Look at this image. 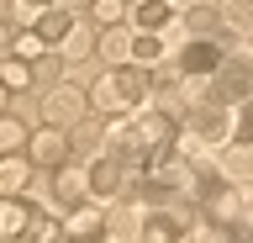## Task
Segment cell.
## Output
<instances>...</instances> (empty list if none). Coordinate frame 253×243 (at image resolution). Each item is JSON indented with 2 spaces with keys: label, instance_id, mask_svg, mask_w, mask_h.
Here are the masks:
<instances>
[{
  "label": "cell",
  "instance_id": "6",
  "mask_svg": "<svg viewBox=\"0 0 253 243\" xmlns=\"http://www.w3.org/2000/svg\"><path fill=\"white\" fill-rule=\"evenodd\" d=\"M69 153H74V138H69V132L63 127H37L27 138V159L37 164V169H58V164H69Z\"/></svg>",
  "mask_w": 253,
  "mask_h": 243
},
{
  "label": "cell",
  "instance_id": "13",
  "mask_svg": "<svg viewBox=\"0 0 253 243\" xmlns=\"http://www.w3.org/2000/svg\"><path fill=\"white\" fill-rule=\"evenodd\" d=\"M216 32L221 37H248L253 32V0H216Z\"/></svg>",
  "mask_w": 253,
  "mask_h": 243
},
{
  "label": "cell",
  "instance_id": "22",
  "mask_svg": "<svg viewBox=\"0 0 253 243\" xmlns=\"http://www.w3.org/2000/svg\"><path fill=\"white\" fill-rule=\"evenodd\" d=\"M137 206H122V211H106V238H137Z\"/></svg>",
  "mask_w": 253,
  "mask_h": 243
},
{
  "label": "cell",
  "instance_id": "5",
  "mask_svg": "<svg viewBox=\"0 0 253 243\" xmlns=\"http://www.w3.org/2000/svg\"><path fill=\"white\" fill-rule=\"evenodd\" d=\"M84 111H90V96L74 90V85H47V90H42V122H47V127L74 132L79 122H84Z\"/></svg>",
  "mask_w": 253,
  "mask_h": 243
},
{
  "label": "cell",
  "instance_id": "15",
  "mask_svg": "<svg viewBox=\"0 0 253 243\" xmlns=\"http://www.w3.org/2000/svg\"><path fill=\"white\" fill-rule=\"evenodd\" d=\"M74 11H69V5H47V11H42V16H37V21H32V32H37V37H42V43H47V48H58V43H63V37H69V32H74Z\"/></svg>",
  "mask_w": 253,
  "mask_h": 243
},
{
  "label": "cell",
  "instance_id": "32",
  "mask_svg": "<svg viewBox=\"0 0 253 243\" xmlns=\"http://www.w3.org/2000/svg\"><path fill=\"white\" fill-rule=\"evenodd\" d=\"M169 5H174V11H179V16H185V11H190V5H195V0H169Z\"/></svg>",
  "mask_w": 253,
  "mask_h": 243
},
{
  "label": "cell",
  "instance_id": "30",
  "mask_svg": "<svg viewBox=\"0 0 253 243\" xmlns=\"http://www.w3.org/2000/svg\"><path fill=\"white\" fill-rule=\"evenodd\" d=\"M16 48V32H11V21H0V53H11Z\"/></svg>",
  "mask_w": 253,
  "mask_h": 243
},
{
  "label": "cell",
  "instance_id": "18",
  "mask_svg": "<svg viewBox=\"0 0 253 243\" xmlns=\"http://www.w3.org/2000/svg\"><path fill=\"white\" fill-rule=\"evenodd\" d=\"M0 80L21 96V90H37V69H32L21 53H0Z\"/></svg>",
  "mask_w": 253,
  "mask_h": 243
},
{
  "label": "cell",
  "instance_id": "7",
  "mask_svg": "<svg viewBox=\"0 0 253 243\" xmlns=\"http://www.w3.org/2000/svg\"><path fill=\"white\" fill-rule=\"evenodd\" d=\"M221 53H227V48H221L216 37H190L185 48L174 53V64H179V74H185V80H206V74L221 64Z\"/></svg>",
  "mask_w": 253,
  "mask_h": 243
},
{
  "label": "cell",
  "instance_id": "11",
  "mask_svg": "<svg viewBox=\"0 0 253 243\" xmlns=\"http://www.w3.org/2000/svg\"><path fill=\"white\" fill-rule=\"evenodd\" d=\"M53 175V195H58L63 206H79L84 195H90V164L79 169V164H58V169H47Z\"/></svg>",
  "mask_w": 253,
  "mask_h": 243
},
{
  "label": "cell",
  "instance_id": "25",
  "mask_svg": "<svg viewBox=\"0 0 253 243\" xmlns=\"http://www.w3.org/2000/svg\"><path fill=\"white\" fill-rule=\"evenodd\" d=\"M206 27H216V5L195 0V5L185 11V32H190V37H206Z\"/></svg>",
  "mask_w": 253,
  "mask_h": 243
},
{
  "label": "cell",
  "instance_id": "8",
  "mask_svg": "<svg viewBox=\"0 0 253 243\" xmlns=\"http://www.w3.org/2000/svg\"><path fill=\"white\" fill-rule=\"evenodd\" d=\"M90 111L95 116H126V111H132V100H126V90H122V69L95 74V85H90Z\"/></svg>",
  "mask_w": 253,
  "mask_h": 243
},
{
  "label": "cell",
  "instance_id": "20",
  "mask_svg": "<svg viewBox=\"0 0 253 243\" xmlns=\"http://www.w3.org/2000/svg\"><path fill=\"white\" fill-rule=\"evenodd\" d=\"M27 122H16L11 111H0V153H27Z\"/></svg>",
  "mask_w": 253,
  "mask_h": 243
},
{
  "label": "cell",
  "instance_id": "4",
  "mask_svg": "<svg viewBox=\"0 0 253 243\" xmlns=\"http://www.w3.org/2000/svg\"><path fill=\"white\" fill-rule=\"evenodd\" d=\"M179 122H185V132H190V138H201V143H227L232 127H237V106H221V100H206L201 96Z\"/></svg>",
  "mask_w": 253,
  "mask_h": 243
},
{
  "label": "cell",
  "instance_id": "12",
  "mask_svg": "<svg viewBox=\"0 0 253 243\" xmlns=\"http://www.w3.org/2000/svg\"><path fill=\"white\" fill-rule=\"evenodd\" d=\"M32 175H37V164L27 153H0V195H27Z\"/></svg>",
  "mask_w": 253,
  "mask_h": 243
},
{
  "label": "cell",
  "instance_id": "9",
  "mask_svg": "<svg viewBox=\"0 0 253 243\" xmlns=\"http://www.w3.org/2000/svg\"><path fill=\"white\" fill-rule=\"evenodd\" d=\"M185 233H190V227H185V211L169 201V206L148 211V222H142V233H137V238H148V243H179Z\"/></svg>",
  "mask_w": 253,
  "mask_h": 243
},
{
  "label": "cell",
  "instance_id": "28",
  "mask_svg": "<svg viewBox=\"0 0 253 243\" xmlns=\"http://www.w3.org/2000/svg\"><path fill=\"white\" fill-rule=\"evenodd\" d=\"M32 69H37V85H53V80H58V69H63V58H53V53H42V58H37Z\"/></svg>",
  "mask_w": 253,
  "mask_h": 243
},
{
  "label": "cell",
  "instance_id": "31",
  "mask_svg": "<svg viewBox=\"0 0 253 243\" xmlns=\"http://www.w3.org/2000/svg\"><path fill=\"white\" fill-rule=\"evenodd\" d=\"M11 96H16V90H11V85H5V80H0V111L11 106Z\"/></svg>",
  "mask_w": 253,
  "mask_h": 243
},
{
  "label": "cell",
  "instance_id": "17",
  "mask_svg": "<svg viewBox=\"0 0 253 243\" xmlns=\"http://www.w3.org/2000/svg\"><path fill=\"white\" fill-rule=\"evenodd\" d=\"M100 58H106L111 69H122V64H132V37H126V27H100Z\"/></svg>",
  "mask_w": 253,
  "mask_h": 243
},
{
  "label": "cell",
  "instance_id": "21",
  "mask_svg": "<svg viewBox=\"0 0 253 243\" xmlns=\"http://www.w3.org/2000/svg\"><path fill=\"white\" fill-rule=\"evenodd\" d=\"M58 48H63V58H90V53H95V48H100V37H95V32H90V27H79V21H74V32L63 37Z\"/></svg>",
  "mask_w": 253,
  "mask_h": 243
},
{
  "label": "cell",
  "instance_id": "33",
  "mask_svg": "<svg viewBox=\"0 0 253 243\" xmlns=\"http://www.w3.org/2000/svg\"><path fill=\"white\" fill-rule=\"evenodd\" d=\"M74 5H84V0H69V11H74Z\"/></svg>",
  "mask_w": 253,
  "mask_h": 243
},
{
  "label": "cell",
  "instance_id": "1",
  "mask_svg": "<svg viewBox=\"0 0 253 243\" xmlns=\"http://www.w3.org/2000/svg\"><path fill=\"white\" fill-rule=\"evenodd\" d=\"M206 100H221V106L253 100V53H221V64L206 74Z\"/></svg>",
  "mask_w": 253,
  "mask_h": 243
},
{
  "label": "cell",
  "instance_id": "29",
  "mask_svg": "<svg viewBox=\"0 0 253 243\" xmlns=\"http://www.w3.org/2000/svg\"><path fill=\"white\" fill-rule=\"evenodd\" d=\"M237 138H253V100L237 106Z\"/></svg>",
  "mask_w": 253,
  "mask_h": 243
},
{
  "label": "cell",
  "instance_id": "26",
  "mask_svg": "<svg viewBox=\"0 0 253 243\" xmlns=\"http://www.w3.org/2000/svg\"><path fill=\"white\" fill-rule=\"evenodd\" d=\"M27 238H32V243H53V238H63V222H58V217H47V211H42V217H32Z\"/></svg>",
  "mask_w": 253,
  "mask_h": 243
},
{
  "label": "cell",
  "instance_id": "14",
  "mask_svg": "<svg viewBox=\"0 0 253 243\" xmlns=\"http://www.w3.org/2000/svg\"><path fill=\"white\" fill-rule=\"evenodd\" d=\"M32 201L27 195H0V238H27V227H32Z\"/></svg>",
  "mask_w": 253,
  "mask_h": 243
},
{
  "label": "cell",
  "instance_id": "2",
  "mask_svg": "<svg viewBox=\"0 0 253 243\" xmlns=\"http://www.w3.org/2000/svg\"><path fill=\"white\" fill-rule=\"evenodd\" d=\"M132 132H137V148H142V159H148V169H153L158 159H169L174 148H179L185 122H179L169 106H158V111H142L137 122H132Z\"/></svg>",
  "mask_w": 253,
  "mask_h": 243
},
{
  "label": "cell",
  "instance_id": "24",
  "mask_svg": "<svg viewBox=\"0 0 253 243\" xmlns=\"http://www.w3.org/2000/svg\"><path fill=\"white\" fill-rule=\"evenodd\" d=\"M126 0H90V16H95V27H122L126 21Z\"/></svg>",
  "mask_w": 253,
  "mask_h": 243
},
{
  "label": "cell",
  "instance_id": "3",
  "mask_svg": "<svg viewBox=\"0 0 253 243\" xmlns=\"http://www.w3.org/2000/svg\"><path fill=\"white\" fill-rule=\"evenodd\" d=\"M195 201H201V211H206V222H243L248 217V201H243V185L237 180H227V175H201L195 180Z\"/></svg>",
  "mask_w": 253,
  "mask_h": 243
},
{
  "label": "cell",
  "instance_id": "19",
  "mask_svg": "<svg viewBox=\"0 0 253 243\" xmlns=\"http://www.w3.org/2000/svg\"><path fill=\"white\" fill-rule=\"evenodd\" d=\"M132 16H137V32H164V21L169 16H179L169 0H137L132 5Z\"/></svg>",
  "mask_w": 253,
  "mask_h": 243
},
{
  "label": "cell",
  "instance_id": "27",
  "mask_svg": "<svg viewBox=\"0 0 253 243\" xmlns=\"http://www.w3.org/2000/svg\"><path fill=\"white\" fill-rule=\"evenodd\" d=\"M11 53H21L27 64H37V58H42V53H47V43H42V37H37V32H32V27H27V32H16V48H11Z\"/></svg>",
  "mask_w": 253,
  "mask_h": 243
},
{
  "label": "cell",
  "instance_id": "10",
  "mask_svg": "<svg viewBox=\"0 0 253 243\" xmlns=\"http://www.w3.org/2000/svg\"><path fill=\"white\" fill-rule=\"evenodd\" d=\"M63 238H106V211L90 201H79V206H69V217H63Z\"/></svg>",
  "mask_w": 253,
  "mask_h": 243
},
{
  "label": "cell",
  "instance_id": "16",
  "mask_svg": "<svg viewBox=\"0 0 253 243\" xmlns=\"http://www.w3.org/2000/svg\"><path fill=\"white\" fill-rule=\"evenodd\" d=\"M221 175L237 185H253V138L243 143H221Z\"/></svg>",
  "mask_w": 253,
  "mask_h": 243
},
{
  "label": "cell",
  "instance_id": "23",
  "mask_svg": "<svg viewBox=\"0 0 253 243\" xmlns=\"http://www.w3.org/2000/svg\"><path fill=\"white\" fill-rule=\"evenodd\" d=\"M158 58H164V37H158V32H137V37H132V64L153 69Z\"/></svg>",
  "mask_w": 253,
  "mask_h": 243
}]
</instances>
